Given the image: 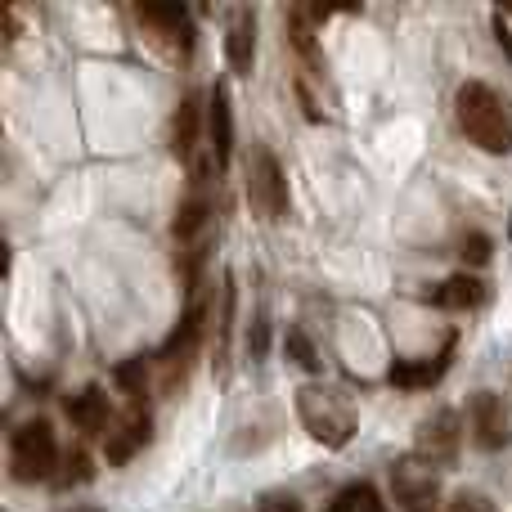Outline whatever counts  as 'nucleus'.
Segmentation results:
<instances>
[{
  "label": "nucleus",
  "instance_id": "f257e3e1",
  "mask_svg": "<svg viewBox=\"0 0 512 512\" xmlns=\"http://www.w3.org/2000/svg\"><path fill=\"white\" fill-rule=\"evenodd\" d=\"M454 117L459 131L477 144L481 153H512V113L499 99V90H490L486 81H463L454 95Z\"/></svg>",
  "mask_w": 512,
  "mask_h": 512
},
{
  "label": "nucleus",
  "instance_id": "f03ea898",
  "mask_svg": "<svg viewBox=\"0 0 512 512\" xmlns=\"http://www.w3.org/2000/svg\"><path fill=\"white\" fill-rule=\"evenodd\" d=\"M54 468H59V436L45 418H27L9 441V472L23 486H36V481H50Z\"/></svg>",
  "mask_w": 512,
  "mask_h": 512
},
{
  "label": "nucleus",
  "instance_id": "7ed1b4c3",
  "mask_svg": "<svg viewBox=\"0 0 512 512\" xmlns=\"http://www.w3.org/2000/svg\"><path fill=\"white\" fill-rule=\"evenodd\" d=\"M297 414L301 423H306V432L315 436V441L333 445V450H342L346 441H351L355 432V414L342 405V396L337 391H319V387H301L297 391Z\"/></svg>",
  "mask_w": 512,
  "mask_h": 512
},
{
  "label": "nucleus",
  "instance_id": "20e7f679",
  "mask_svg": "<svg viewBox=\"0 0 512 512\" xmlns=\"http://www.w3.org/2000/svg\"><path fill=\"white\" fill-rule=\"evenodd\" d=\"M248 203L256 207L261 221H283L288 216V180L270 149H261L248 167Z\"/></svg>",
  "mask_w": 512,
  "mask_h": 512
},
{
  "label": "nucleus",
  "instance_id": "39448f33",
  "mask_svg": "<svg viewBox=\"0 0 512 512\" xmlns=\"http://www.w3.org/2000/svg\"><path fill=\"white\" fill-rule=\"evenodd\" d=\"M391 490H396V504L405 512H436L441 504V481H436V472L427 468V463H400L396 472H391Z\"/></svg>",
  "mask_w": 512,
  "mask_h": 512
},
{
  "label": "nucleus",
  "instance_id": "423d86ee",
  "mask_svg": "<svg viewBox=\"0 0 512 512\" xmlns=\"http://www.w3.org/2000/svg\"><path fill=\"white\" fill-rule=\"evenodd\" d=\"M207 225H212V198H207V189H203V180H198L194 189H189V198L176 207V243L185 248L189 256H203V239H207Z\"/></svg>",
  "mask_w": 512,
  "mask_h": 512
},
{
  "label": "nucleus",
  "instance_id": "0eeeda50",
  "mask_svg": "<svg viewBox=\"0 0 512 512\" xmlns=\"http://www.w3.org/2000/svg\"><path fill=\"white\" fill-rule=\"evenodd\" d=\"M468 418H472V436H477L481 450H504V445H508L512 423H508L504 400H499L495 391H477V396H472Z\"/></svg>",
  "mask_w": 512,
  "mask_h": 512
},
{
  "label": "nucleus",
  "instance_id": "6e6552de",
  "mask_svg": "<svg viewBox=\"0 0 512 512\" xmlns=\"http://www.w3.org/2000/svg\"><path fill=\"white\" fill-rule=\"evenodd\" d=\"M207 140H212L216 167H230V158H234V104H230V90L225 86H212V95H207Z\"/></svg>",
  "mask_w": 512,
  "mask_h": 512
},
{
  "label": "nucleus",
  "instance_id": "1a4fd4ad",
  "mask_svg": "<svg viewBox=\"0 0 512 512\" xmlns=\"http://www.w3.org/2000/svg\"><path fill=\"white\" fill-rule=\"evenodd\" d=\"M450 355H454V342L445 346L441 355H418V360H396L387 369V382L400 391H423L432 387V382L445 378V369H450Z\"/></svg>",
  "mask_w": 512,
  "mask_h": 512
},
{
  "label": "nucleus",
  "instance_id": "9d476101",
  "mask_svg": "<svg viewBox=\"0 0 512 512\" xmlns=\"http://www.w3.org/2000/svg\"><path fill=\"white\" fill-rule=\"evenodd\" d=\"M423 301L436 310H477L481 301H486V283H481L477 274H450L445 283L427 288Z\"/></svg>",
  "mask_w": 512,
  "mask_h": 512
},
{
  "label": "nucleus",
  "instance_id": "9b49d317",
  "mask_svg": "<svg viewBox=\"0 0 512 512\" xmlns=\"http://www.w3.org/2000/svg\"><path fill=\"white\" fill-rule=\"evenodd\" d=\"M135 18L149 23V27H158V32L171 36V41H180V50L189 54V45H194V27H189L185 5H135Z\"/></svg>",
  "mask_w": 512,
  "mask_h": 512
},
{
  "label": "nucleus",
  "instance_id": "f8f14e48",
  "mask_svg": "<svg viewBox=\"0 0 512 512\" xmlns=\"http://www.w3.org/2000/svg\"><path fill=\"white\" fill-rule=\"evenodd\" d=\"M225 59H230V68L239 72V77H252V63H256V18L243 9V14H234L230 32H225Z\"/></svg>",
  "mask_w": 512,
  "mask_h": 512
},
{
  "label": "nucleus",
  "instance_id": "ddd939ff",
  "mask_svg": "<svg viewBox=\"0 0 512 512\" xmlns=\"http://www.w3.org/2000/svg\"><path fill=\"white\" fill-rule=\"evenodd\" d=\"M68 418L81 427L86 436H99L108 427V396H104V387H86V391H77V396L68 400Z\"/></svg>",
  "mask_w": 512,
  "mask_h": 512
},
{
  "label": "nucleus",
  "instance_id": "4468645a",
  "mask_svg": "<svg viewBox=\"0 0 512 512\" xmlns=\"http://www.w3.org/2000/svg\"><path fill=\"white\" fill-rule=\"evenodd\" d=\"M198 126H203V108H198V99H180L176 117H171V149H176V158H185V162L194 158Z\"/></svg>",
  "mask_w": 512,
  "mask_h": 512
},
{
  "label": "nucleus",
  "instance_id": "2eb2a0df",
  "mask_svg": "<svg viewBox=\"0 0 512 512\" xmlns=\"http://www.w3.org/2000/svg\"><path fill=\"white\" fill-rule=\"evenodd\" d=\"M324 512H387V504H382V495L369 486V481H351V486L337 490L333 504Z\"/></svg>",
  "mask_w": 512,
  "mask_h": 512
},
{
  "label": "nucleus",
  "instance_id": "dca6fc26",
  "mask_svg": "<svg viewBox=\"0 0 512 512\" xmlns=\"http://www.w3.org/2000/svg\"><path fill=\"white\" fill-rule=\"evenodd\" d=\"M144 441H149V414H140V409H135L131 423H126L122 432H117L113 441H108V459H113V463H126Z\"/></svg>",
  "mask_w": 512,
  "mask_h": 512
},
{
  "label": "nucleus",
  "instance_id": "f3484780",
  "mask_svg": "<svg viewBox=\"0 0 512 512\" xmlns=\"http://www.w3.org/2000/svg\"><path fill=\"white\" fill-rule=\"evenodd\" d=\"M283 346H288V355L301 364V369H310L315 373L319 369V351H315V342H310L301 328H288V337H283Z\"/></svg>",
  "mask_w": 512,
  "mask_h": 512
},
{
  "label": "nucleus",
  "instance_id": "a211bd4d",
  "mask_svg": "<svg viewBox=\"0 0 512 512\" xmlns=\"http://www.w3.org/2000/svg\"><path fill=\"white\" fill-rule=\"evenodd\" d=\"M463 261H472V265L490 261V239L486 234H468V239H463Z\"/></svg>",
  "mask_w": 512,
  "mask_h": 512
},
{
  "label": "nucleus",
  "instance_id": "6ab92c4d",
  "mask_svg": "<svg viewBox=\"0 0 512 512\" xmlns=\"http://www.w3.org/2000/svg\"><path fill=\"white\" fill-rule=\"evenodd\" d=\"M90 477H95V472H90V459H86V454H68V472H63V486H72V481L81 486V481H90Z\"/></svg>",
  "mask_w": 512,
  "mask_h": 512
},
{
  "label": "nucleus",
  "instance_id": "aec40b11",
  "mask_svg": "<svg viewBox=\"0 0 512 512\" xmlns=\"http://www.w3.org/2000/svg\"><path fill=\"white\" fill-rule=\"evenodd\" d=\"M495 36H499V45L508 50V59H512V32H508V14H495Z\"/></svg>",
  "mask_w": 512,
  "mask_h": 512
},
{
  "label": "nucleus",
  "instance_id": "412c9836",
  "mask_svg": "<svg viewBox=\"0 0 512 512\" xmlns=\"http://www.w3.org/2000/svg\"><path fill=\"white\" fill-rule=\"evenodd\" d=\"M265 512H297V504L292 499H274V504H265Z\"/></svg>",
  "mask_w": 512,
  "mask_h": 512
},
{
  "label": "nucleus",
  "instance_id": "4be33fe9",
  "mask_svg": "<svg viewBox=\"0 0 512 512\" xmlns=\"http://www.w3.org/2000/svg\"><path fill=\"white\" fill-rule=\"evenodd\" d=\"M450 512H481V508H477V499H454Z\"/></svg>",
  "mask_w": 512,
  "mask_h": 512
},
{
  "label": "nucleus",
  "instance_id": "5701e85b",
  "mask_svg": "<svg viewBox=\"0 0 512 512\" xmlns=\"http://www.w3.org/2000/svg\"><path fill=\"white\" fill-rule=\"evenodd\" d=\"M77 512H99V508H77Z\"/></svg>",
  "mask_w": 512,
  "mask_h": 512
}]
</instances>
